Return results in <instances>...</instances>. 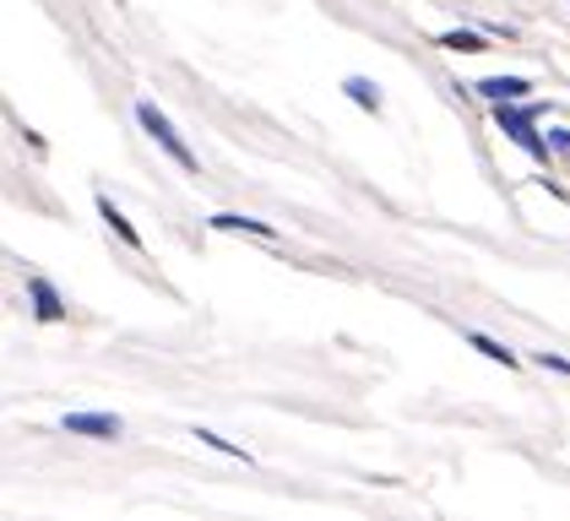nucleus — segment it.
Here are the masks:
<instances>
[{"instance_id": "1", "label": "nucleus", "mask_w": 570, "mask_h": 521, "mask_svg": "<svg viewBox=\"0 0 570 521\" xmlns=\"http://www.w3.org/2000/svg\"><path fill=\"white\" fill-rule=\"evenodd\" d=\"M136 120H141V130H147V136H153V141H158V147L175 158L179 169H185V174H202V169H196V153L179 141V130L169 126V115H164L158 104H147V98H141V104H136Z\"/></svg>"}, {"instance_id": "2", "label": "nucleus", "mask_w": 570, "mask_h": 521, "mask_svg": "<svg viewBox=\"0 0 570 521\" xmlns=\"http://www.w3.org/2000/svg\"><path fill=\"white\" fill-rule=\"evenodd\" d=\"M494 126L505 130L517 147H527L538 164H549V136L532 130V109H522V104H494Z\"/></svg>"}, {"instance_id": "3", "label": "nucleus", "mask_w": 570, "mask_h": 521, "mask_svg": "<svg viewBox=\"0 0 570 521\" xmlns=\"http://www.w3.org/2000/svg\"><path fill=\"white\" fill-rule=\"evenodd\" d=\"M60 430L66 434H88V440H120L126 424H120L115 413H66V419H60Z\"/></svg>"}, {"instance_id": "4", "label": "nucleus", "mask_w": 570, "mask_h": 521, "mask_svg": "<svg viewBox=\"0 0 570 521\" xmlns=\"http://www.w3.org/2000/svg\"><path fill=\"white\" fill-rule=\"evenodd\" d=\"M473 92H479L483 104H522L527 92H532V82L527 77H483V82H473Z\"/></svg>"}, {"instance_id": "5", "label": "nucleus", "mask_w": 570, "mask_h": 521, "mask_svg": "<svg viewBox=\"0 0 570 521\" xmlns=\"http://www.w3.org/2000/svg\"><path fill=\"white\" fill-rule=\"evenodd\" d=\"M28 299H33V315H39L45 326L66 321V299L55 294V283H49V277H28Z\"/></svg>"}, {"instance_id": "6", "label": "nucleus", "mask_w": 570, "mask_h": 521, "mask_svg": "<svg viewBox=\"0 0 570 521\" xmlns=\"http://www.w3.org/2000/svg\"><path fill=\"white\" fill-rule=\"evenodd\" d=\"M213 228H223V234H256V239H277V228H272L266 217H245V213H218V217H213Z\"/></svg>"}, {"instance_id": "7", "label": "nucleus", "mask_w": 570, "mask_h": 521, "mask_svg": "<svg viewBox=\"0 0 570 521\" xmlns=\"http://www.w3.org/2000/svg\"><path fill=\"white\" fill-rule=\"evenodd\" d=\"M98 217H104V228H109V234H120V239H126L131 250H141V234H136V228H131V217L120 213V207H115L109 196H98Z\"/></svg>"}, {"instance_id": "8", "label": "nucleus", "mask_w": 570, "mask_h": 521, "mask_svg": "<svg viewBox=\"0 0 570 521\" xmlns=\"http://www.w3.org/2000/svg\"><path fill=\"white\" fill-rule=\"evenodd\" d=\"M343 92H348L364 115H381V92H375V82H370V77H348V82H343Z\"/></svg>"}, {"instance_id": "9", "label": "nucleus", "mask_w": 570, "mask_h": 521, "mask_svg": "<svg viewBox=\"0 0 570 521\" xmlns=\"http://www.w3.org/2000/svg\"><path fill=\"white\" fill-rule=\"evenodd\" d=\"M440 49H456V55H479V49H489V43H483L479 28H451V33H440Z\"/></svg>"}, {"instance_id": "10", "label": "nucleus", "mask_w": 570, "mask_h": 521, "mask_svg": "<svg viewBox=\"0 0 570 521\" xmlns=\"http://www.w3.org/2000/svg\"><path fill=\"white\" fill-rule=\"evenodd\" d=\"M468 347H479L483 358H494V364H505V370L517 364V353H511V347L494 343V337H483V332H468Z\"/></svg>"}, {"instance_id": "11", "label": "nucleus", "mask_w": 570, "mask_h": 521, "mask_svg": "<svg viewBox=\"0 0 570 521\" xmlns=\"http://www.w3.org/2000/svg\"><path fill=\"white\" fill-rule=\"evenodd\" d=\"M202 434V445H213V451H223V456H234V462H250V451H245V445H228V440H223V434H213V430H196Z\"/></svg>"}, {"instance_id": "12", "label": "nucleus", "mask_w": 570, "mask_h": 521, "mask_svg": "<svg viewBox=\"0 0 570 521\" xmlns=\"http://www.w3.org/2000/svg\"><path fill=\"white\" fill-rule=\"evenodd\" d=\"M549 147H554V153H566V158H570V130H566V126H549Z\"/></svg>"}, {"instance_id": "13", "label": "nucleus", "mask_w": 570, "mask_h": 521, "mask_svg": "<svg viewBox=\"0 0 570 521\" xmlns=\"http://www.w3.org/2000/svg\"><path fill=\"white\" fill-rule=\"evenodd\" d=\"M538 364L554 370V375H570V358H554V353H538Z\"/></svg>"}]
</instances>
